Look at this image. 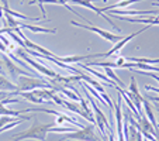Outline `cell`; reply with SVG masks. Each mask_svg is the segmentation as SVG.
I'll return each instance as SVG.
<instances>
[{
    "mask_svg": "<svg viewBox=\"0 0 159 141\" xmlns=\"http://www.w3.org/2000/svg\"><path fill=\"white\" fill-rule=\"evenodd\" d=\"M17 119H20V117H10V116H2L0 117V129L2 127H4L6 124L9 123H13L14 120H17Z\"/></svg>",
    "mask_w": 159,
    "mask_h": 141,
    "instance_id": "obj_14",
    "label": "cell"
},
{
    "mask_svg": "<svg viewBox=\"0 0 159 141\" xmlns=\"http://www.w3.org/2000/svg\"><path fill=\"white\" fill-rule=\"evenodd\" d=\"M137 72L142 73V75H148V76H151V78H153L155 81H158V82H159V76L156 75V73H153V72H145V71H137Z\"/></svg>",
    "mask_w": 159,
    "mask_h": 141,
    "instance_id": "obj_15",
    "label": "cell"
},
{
    "mask_svg": "<svg viewBox=\"0 0 159 141\" xmlns=\"http://www.w3.org/2000/svg\"><path fill=\"white\" fill-rule=\"evenodd\" d=\"M111 14H124V16H148V14H156L158 12H144V10H124V9H113L110 10Z\"/></svg>",
    "mask_w": 159,
    "mask_h": 141,
    "instance_id": "obj_11",
    "label": "cell"
},
{
    "mask_svg": "<svg viewBox=\"0 0 159 141\" xmlns=\"http://www.w3.org/2000/svg\"><path fill=\"white\" fill-rule=\"evenodd\" d=\"M68 2H70V3H73V4H79V6H83V7H86V9L93 10V12L96 13V14L102 16V17L104 18V20L107 21V23H108V24H110V26H113V27H114L117 31H120V28H118L117 26H114V23H113V20H111V18H108V17H107V14H104V12H103L102 9H99V7H96L93 3H92L93 0H68Z\"/></svg>",
    "mask_w": 159,
    "mask_h": 141,
    "instance_id": "obj_8",
    "label": "cell"
},
{
    "mask_svg": "<svg viewBox=\"0 0 159 141\" xmlns=\"http://www.w3.org/2000/svg\"><path fill=\"white\" fill-rule=\"evenodd\" d=\"M151 26H145L142 30H139V31H137V33H132V34H129L128 37H125V38H121L118 42H116V45L113 47V48L110 49V51H107V52H104V54H96V58H110V57H113V55H116V54H118V52L121 51V49L124 48L127 45V42H129L134 37H137L138 34H141V33H144L145 30H148Z\"/></svg>",
    "mask_w": 159,
    "mask_h": 141,
    "instance_id": "obj_6",
    "label": "cell"
},
{
    "mask_svg": "<svg viewBox=\"0 0 159 141\" xmlns=\"http://www.w3.org/2000/svg\"><path fill=\"white\" fill-rule=\"evenodd\" d=\"M107 133H108L107 140H108V141H116V138H114V134H113V131L110 130V131H107Z\"/></svg>",
    "mask_w": 159,
    "mask_h": 141,
    "instance_id": "obj_18",
    "label": "cell"
},
{
    "mask_svg": "<svg viewBox=\"0 0 159 141\" xmlns=\"http://www.w3.org/2000/svg\"><path fill=\"white\" fill-rule=\"evenodd\" d=\"M82 86V85H80ZM82 89H83L84 95H86L87 97V103H90V106H92V109H93V116H94V121H96L97 127L100 129V135H102L103 138H104V134L106 131H110V126H108V121H107V117L104 116V113H103L102 110H100V107L97 106V103L94 102V99L92 96H90V93L87 92L86 89H84L83 86H82Z\"/></svg>",
    "mask_w": 159,
    "mask_h": 141,
    "instance_id": "obj_4",
    "label": "cell"
},
{
    "mask_svg": "<svg viewBox=\"0 0 159 141\" xmlns=\"http://www.w3.org/2000/svg\"><path fill=\"white\" fill-rule=\"evenodd\" d=\"M18 99L14 97H4V100H0V116H10V117H23L20 116L21 111L20 110H11V109H7L6 103H17Z\"/></svg>",
    "mask_w": 159,
    "mask_h": 141,
    "instance_id": "obj_10",
    "label": "cell"
},
{
    "mask_svg": "<svg viewBox=\"0 0 159 141\" xmlns=\"http://www.w3.org/2000/svg\"><path fill=\"white\" fill-rule=\"evenodd\" d=\"M155 110H156V116H158V119H156V123H158V131H159V103H155Z\"/></svg>",
    "mask_w": 159,
    "mask_h": 141,
    "instance_id": "obj_17",
    "label": "cell"
},
{
    "mask_svg": "<svg viewBox=\"0 0 159 141\" xmlns=\"http://www.w3.org/2000/svg\"><path fill=\"white\" fill-rule=\"evenodd\" d=\"M55 123H48V124H39L37 119H34V124L28 127L27 130L17 134H13L10 141H21V140H39V141H47V135L51 133L52 127H55Z\"/></svg>",
    "mask_w": 159,
    "mask_h": 141,
    "instance_id": "obj_1",
    "label": "cell"
},
{
    "mask_svg": "<svg viewBox=\"0 0 159 141\" xmlns=\"http://www.w3.org/2000/svg\"><path fill=\"white\" fill-rule=\"evenodd\" d=\"M94 124H89V126H83L80 130H75L70 133H65L61 141H103V137L96 133Z\"/></svg>",
    "mask_w": 159,
    "mask_h": 141,
    "instance_id": "obj_2",
    "label": "cell"
},
{
    "mask_svg": "<svg viewBox=\"0 0 159 141\" xmlns=\"http://www.w3.org/2000/svg\"><path fill=\"white\" fill-rule=\"evenodd\" d=\"M145 90H148V92H156V93H159V87L151 86V85H145Z\"/></svg>",
    "mask_w": 159,
    "mask_h": 141,
    "instance_id": "obj_16",
    "label": "cell"
},
{
    "mask_svg": "<svg viewBox=\"0 0 159 141\" xmlns=\"http://www.w3.org/2000/svg\"><path fill=\"white\" fill-rule=\"evenodd\" d=\"M0 92H17V85L11 83L6 76L0 75Z\"/></svg>",
    "mask_w": 159,
    "mask_h": 141,
    "instance_id": "obj_12",
    "label": "cell"
},
{
    "mask_svg": "<svg viewBox=\"0 0 159 141\" xmlns=\"http://www.w3.org/2000/svg\"><path fill=\"white\" fill-rule=\"evenodd\" d=\"M16 54L18 55V57H21L23 59H25L28 63H30V66H33L35 71H38V72H41L44 76H48V78H51V79H54V78H57V75L58 73L55 72L54 69H51V68H48V66H45V65H42L41 62H37V61H34V59H31L30 57H28V54L25 51H23L21 48H17L16 49Z\"/></svg>",
    "mask_w": 159,
    "mask_h": 141,
    "instance_id": "obj_5",
    "label": "cell"
},
{
    "mask_svg": "<svg viewBox=\"0 0 159 141\" xmlns=\"http://www.w3.org/2000/svg\"><path fill=\"white\" fill-rule=\"evenodd\" d=\"M138 2H144V0H121V2H118V3L107 6L102 10L103 12H110V10H113V9H124V7L129 6V4H132V3H138Z\"/></svg>",
    "mask_w": 159,
    "mask_h": 141,
    "instance_id": "obj_13",
    "label": "cell"
},
{
    "mask_svg": "<svg viewBox=\"0 0 159 141\" xmlns=\"http://www.w3.org/2000/svg\"><path fill=\"white\" fill-rule=\"evenodd\" d=\"M35 89H54L49 82L44 79H38L35 76H24L17 78V92H31Z\"/></svg>",
    "mask_w": 159,
    "mask_h": 141,
    "instance_id": "obj_3",
    "label": "cell"
},
{
    "mask_svg": "<svg viewBox=\"0 0 159 141\" xmlns=\"http://www.w3.org/2000/svg\"><path fill=\"white\" fill-rule=\"evenodd\" d=\"M3 63H4V69H6V71H9V73L11 75V78L14 79L16 82H17V76H21V75L31 76V75H33L30 71H23V69L17 68V66L14 65V62H13V59L10 61V58L7 57V55L3 58Z\"/></svg>",
    "mask_w": 159,
    "mask_h": 141,
    "instance_id": "obj_9",
    "label": "cell"
},
{
    "mask_svg": "<svg viewBox=\"0 0 159 141\" xmlns=\"http://www.w3.org/2000/svg\"><path fill=\"white\" fill-rule=\"evenodd\" d=\"M70 24H72V26H76V27L84 28V30L92 31V33L97 34V35H100L102 38L107 40V41H110V42H118V41L121 40V37H120V35H114V34L110 33V31L103 30V28H97V27H94V26H92V24L84 26V24H80V23H78V21H70Z\"/></svg>",
    "mask_w": 159,
    "mask_h": 141,
    "instance_id": "obj_7",
    "label": "cell"
}]
</instances>
